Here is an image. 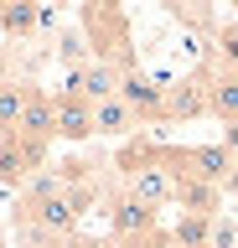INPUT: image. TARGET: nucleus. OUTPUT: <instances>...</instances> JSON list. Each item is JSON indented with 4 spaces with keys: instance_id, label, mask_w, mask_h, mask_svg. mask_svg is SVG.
<instances>
[{
    "instance_id": "f8f14e48",
    "label": "nucleus",
    "mask_w": 238,
    "mask_h": 248,
    "mask_svg": "<svg viewBox=\"0 0 238 248\" xmlns=\"http://www.w3.org/2000/svg\"><path fill=\"white\" fill-rule=\"evenodd\" d=\"M42 26V5H0V31L5 36H32Z\"/></svg>"
},
{
    "instance_id": "dca6fc26",
    "label": "nucleus",
    "mask_w": 238,
    "mask_h": 248,
    "mask_svg": "<svg viewBox=\"0 0 238 248\" xmlns=\"http://www.w3.org/2000/svg\"><path fill=\"white\" fill-rule=\"evenodd\" d=\"M135 248H181L171 238V228H160V232H150V238H145V243H135Z\"/></svg>"
},
{
    "instance_id": "2eb2a0df",
    "label": "nucleus",
    "mask_w": 238,
    "mask_h": 248,
    "mask_svg": "<svg viewBox=\"0 0 238 248\" xmlns=\"http://www.w3.org/2000/svg\"><path fill=\"white\" fill-rule=\"evenodd\" d=\"M207 248H238V222H233V217H212V243H207Z\"/></svg>"
},
{
    "instance_id": "39448f33",
    "label": "nucleus",
    "mask_w": 238,
    "mask_h": 248,
    "mask_svg": "<svg viewBox=\"0 0 238 248\" xmlns=\"http://www.w3.org/2000/svg\"><path fill=\"white\" fill-rule=\"evenodd\" d=\"M207 114V73H191L166 88V124L176 119H202Z\"/></svg>"
},
{
    "instance_id": "ddd939ff",
    "label": "nucleus",
    "mask_w": 238,
    "mask_h": 248,
    "mask_svg": "<svg viewBox=\"0 0 238 248\" xmlns=\"http://www.w3.org/2000/svg\"><path fill=\"white\" fill-rule=\"evenodd\" d=\"M171 238L181 248H207V243H212V217H187V212H181L176 228H171Z\"/></svg>"
},
{
    "instance_id": "9b49d317",
    "label": "nucleus",
    "mask_w": 238,
    "mask_h": 248,
    "mask_svg": "<svg viewBox=\"0 0 238 248\" xmlns=\"http://www.w3.org/2000/svg\"><path fill=\"white\" fill-rule=\"evenodd\" d=\"M26 98H32V83H0V140L21 129Z\"/></svg>"
},
{
    "instance_id": "7ed1b4c3",
    "label": "nucleus",
    "mask_w": 238,
    "mask_h": 248,
    "mask_svg": "<svg viewBox=\"0 0 238 248\" xmlns=\"http://www.w3.org/2000/svg\"><path fill=\"white\" fill-rule=\"evenodd\" d=\"M119 73L125 67H114L104 57H88L83 67H67V88L63 93H73L83 104H109V98H119Z\"/></svg>"
},
{
    "instance_id": "f257e3e1",
    "label": "nucleus",
    "mask_w": 238,
    "mask_h": 248,
    "mask_svg": "<svg viewBox=\"0 0 238 248\" xmlns=\"http://www.w3.org/2000/svg\"><path fill=\"white\" fill-rule=\"evenodd\" d=\"M47 170V145H36L26 135L0 140V186H32Z\"/></svg>"
},
{
    "instance_id": "423d86ee",
    "label": "nucleus",
    "mask_w": 238,
    "mask_h": 248,
    "mask_svg": "<svg viewBox=\"0 0 238 248\" xmlns=\"http://www.w3.org/2000/svg\"><path fill=\"white\" fill-rule=\"evenodd\" d=\"M16 135L36 140V145H52L57 140V98H52L47 88H32V98H26V114H21V129Z\"/></svg>"
},
{
    "instance_id": "f3484780",
    "label": "nucleus",
    "mask_w": 238,
    "mask_h": 248,
    "mask_svg": "<svg viewBox=\"0 0 238 248\" xmlns=\"http://www.w3.org/2000/svg\"><path fill=\"white\" fill-rule=\"evenodd\" d=\"M63 248H114V243H88V238H67Z\"/></svg>"
},
{
    "instance_id": "9d476101",
    "label": "nucleus",
    "mask_w": 238,
    "mask_h": 248,
    "mask_svg": "<svg viewBox=\"0 0 238 248\" xmlns=\"http://www.w3.org/2000/svg\"><path fill=\"white\" fill-rule=\"evenodd\" d=\"M140 129V119H135V108L125 104V98H109V104H94V135H109V140H125Z\"/></svg>"
},
{
    "instance_id": "6e6552de",
    "label": "nucleus",
    "mask_w": 238,
    "mask_h": 248,
    "mask_svg": "<svg viewBox=\"0 0 238 248\" xmlns=\"http://www.w3.org/2000/svg\"><path fill=\"white\" fill-rule=\"evenodd\" d=\"M176 207L187 217H218L222 212V186L197 181V176H181V181H176Z\"/></svg>"
},
{
    "instance_id": "f03ea898",
    "label": "nucleus",
    "mask_w": 238,
    "mask_h": 248,
    "mask_svg": "<svg viewBox=\"0 0 238 248\" xmlns=\"http://www.w3.org/2000/svg\"><path fill=\"white\" fill-rule=\"evenodd\" d=\"M109 232L125 248H135V243H145L150 232H160V212L145 207V202H135L129 191H119V197L109 202Z\"/></svg>"
},
{
    "instance_id": "1a4fd4ad",
    "label": "nucleus",
    "mask_w": 238,
    "mask_h": 248,
    "mask_svg": "<svg viewBox=\"0 0 238 248\" xmlns=\"http://www.w3.org/2000/svg\"><path fill=\"white\" fill-rule=\"evenodd\" d=\"M207 114L222 124H238V73H228V67L207 73Z\"/></svg>"
},
{
    "instance_id": "4468645a",
    "label": "nucleus",
    "mask_w": 238,
    "mask_h": 248,
    "mask_svg": "<svg viewBox=\"0 0 238 248\" xmlns=\"http://www.w3.org/2000/svg\"><path fill=\"white\" fill-rule=\"evenodd\" d=\"M218 67H228V73H238V21H228V26H218Z\"/></svg>"
},
{
    "instance_id": "0eeeda50",
    "label": "nucleus",
    "mask_w": 238,
    "mask_h": 248,
    "mask_svg": "<svg viewBox=\"0 0 238 248\" xmlns=\"http://www.w3.org/2000/svg\"><path fill=\"white\" fill-rule=\"evenodd\" d=\"M57 140H67V145L94 140V104H83L73 93H57Z\"/></svg>"
},
{
    "instance_id": "20e7f679",
    "label": "nucleus",
    "mask_w": 238,
    "mask_h": 248,
    "mask_svg": "<svg viewBox=\"0 0 238 248\" xmlns=\"http://www.w3.org/2000/svg\"><path fill=\"white\" fill-rule=\"evenodd\" d=\"M119 98L135 108V119H140V124H150V119L166 124V88H156L140 67H125V73H119Z\"/></svg>"
}]
</instances>
